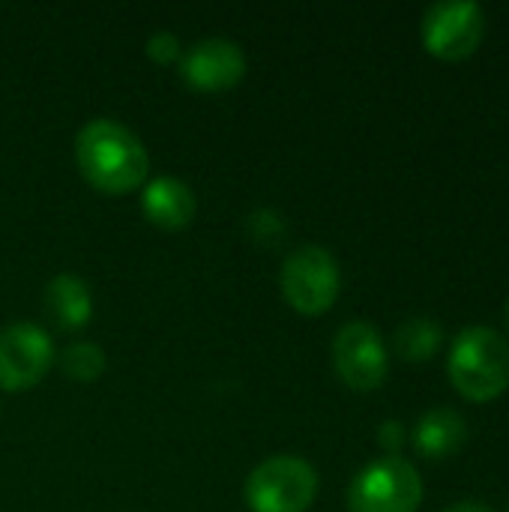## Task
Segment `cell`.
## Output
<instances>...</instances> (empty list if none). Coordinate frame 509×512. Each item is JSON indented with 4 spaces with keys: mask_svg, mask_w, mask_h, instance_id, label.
I'll return each mask as SVG.
<instances>
[{
    "mask_svg": "<svg viewBox=\"0 0 509 512\" xmlns=\"http://www.w3.org/2000/svg\"><path fill=\"white\" fill-rule=\"evenodd\" d=\"M438 512H495V507H489L486 501H456Z\"/></svg>",
    "mask_w": 509,
    "mask_h": 512,
    "instance_id": "obj_18",
    "label": "cell"
},
{
    "mask_svg": "<svg viewBox=\"0 0 509 512\" xmlns=\"http://www.w3.org/2000/svg\"><path fill=\"white\" fill-rule=\"evenodd\" d=\"M45 306H48V315L63 330H81L93 318V294L87 282L72 273H60L48 282Z\"/></svg>",
    "mask_w": 509,
    "mask_h": 512,
    "instance_id": "obj_12",
    "label": "cell"
},
{
    "mask_svg": "<svg viewBox=\"0 0 509 512\" xmlns=\"http://www.w3.org/2000/svg\"><path fill=\"white\" fill-rule=\"evenodd\" d=\"M444 345V330L432 318H408L393 333V348L405 363H426Z\"/></svg>",
    "mask_w": 509,
    "mask_h": 512,
    "instance_id": "obj_13",
    "label": "cell"
},
{
    "mask_svg": "<svg viewBox=\"0 0 509 512\" xmlns=\"http://www.w3.org/2000/svg\"><path fill=\"white\" fill-rule=\"evenodd\" d=\"M54 342L48 330L18 321L0 330V390L21 393L36 387L54 366Z\"/></svg>",
    "mask_w": 509,
    "mask_h": 512,
    "instance_id": "obj_7",
    "label": "cell"
},
{
    "mask_svg": "<svg viewBox=\"0 0 509 512\" xmlns=\"http://www.w3.org/2000/svg\"><path fill=\"white\" fill-rule=\"evenodd\" d=\"M333 369L351 390H378L390 372L381 330L369 321H348L339 327L333 339Z\"/></svg>",
    "mask_w": 509,
    "mask_h": 512,
    "instance_id": "obj_8",
    "label": "cell"
},
{
    "mask_svg": "<svg viewBox=\"0 0 509 512\" xmlns=\"http://www.w3.org/2000/svg\"><path fill=\"white\" fill-rule=\"evenodd\" d=\"M423 504V480L402 456L369 462L348 486L351 512H417Z\"/></svg>",
    "mask_w": 509,
    "mask_h": 512,
    "instance_id": "obj_4",
    "label": "cell"
},
{
    "mask_svg": "<svg viewBox=\"0 0 509 512\" xmlns=\"http://www.w3.org/2000/svg\"><path fill=\"white\" fill-rule=\"evenodd\" d=\"M447 375L468 402H492L509 387V342L492 327L459 330L447 354Z\"/></svg>",
    "mask_w": 509,
    "mask_h": 512,
    "instance_id": "obj_2",
    "label": "cell"
},
{
    "mask_svg": "<svg viewBox=\"0 0 509 512\" xmlns=\"http://www.w3.org/2000/svg\"><path fill=\"white\" fill-rule=\"evenodd\" d=\"M60 369L66 378H72L78 384H90L105 372V351L93 342H75L63 351Z\"/></svg>",
    "mask_w": 509,
    "mask_h": 512,
    "instance_id": "obj_14",
    "label": "cell"
},
{
    "mask_svg": "<svg viewBox=\"0 0 509 512\" xmlns=\"http://www.w3.org/2000/svg\"><path fill=\"white\" fill-rule=\"evenodd\" d=\"M180 75L186 87L198 93H222L243 81L246 54L231 39H201L180 57Z\"/></svg>",
    "mask_w": 509,
    "mask_h": 512,
    "instance_id": "obj_9",
    "label": "cell"
},
{
    "mask_svg": "<svg viewBox=\"0 0 509 512\" xmlns=\"http://www.w3.org/2000/svg\"><path fill=\"white\" fill-rule=\"evenodd\" d=\"M507 321H509V303H507Z\"/></svg>",
    "mask_w": 509,
    "mask_h": 512,
    "instance_id": "obj_19",
    "label": "cell"
},
{
    "mask_svg": "<svg viewBox=\"0 0 509 512\" xmlns=\"http://www.w3.org/2000/svg\"><path fill=\"white\" fill-rule=\"evenodd\" d=\"M252 512H306L318 498V471L300 456H270L246 480Z\"/></svg>",
    "mask_w": 509,
    "mask_h": 512,
    "instance_id": "obj_3",
    "label": "cell"
},
{
    "mask_svg": "<svg viewBox=\"0 0 509 512\" xmlns=\"http://www.w3.org/2000/svg\"><path fill=\"white\" fill-rule=\"evenodd\" d=\"M486 33V12L474 0H438L423 12L420 36L429 54L441 60L471 57Z\"/></svg>",
    "mask_w": 509,
    "mask_h": 512,
    "instance_id": "obj_6",
    "label": "cell"
},
{
    "mask_svg": "<svg viewBox=\"0 0 509 512\" xmlns=\"http://www.w3.org/2000/svg\"><path fill=\"white\" fill-rule=\"evenodd\" d=\"M147 57L153 60V63H159V66H168V63H174V60H180L183 57V51H180V39L174 36V33H153L150 39H147Z\"/></svg>",
    "mask_w": 509,
    "mask_h": 512,
    "instance_id": "obj_15",
    "label": "cell"
},
{
    "mask_svg": "<svg viewBox=\"0 0 509 512\" xmlns=\"http://www.w3.org/2000/svg\"><path fill=\"white\" fill-rule=\"evenodd\" d=\"M465 441H468L465 417L453 408H444V405L426 411L411 432V444H414L417 456H423L429 462L456 456L465 447Z\"/></svg>",
    "mask_w": 509,
    "mask_h": 512,
    "instance_id": "obj_11",
    "label": "cell"
},
{
    "mask_svg": "<svg viewBox=\"0 0 509 512\" xmlns=\"http://www.w3.org/2000/svg\"><path fill=\"white\" fill-rule=\"evenodd\" d=\"M141 210L162 231H183L198 210L195 192L177 177H156L141 186Z\"/></svg>",
    "mask_w": 509,
    "mask_h": 512,
    "instance_id": "obj_10",
    "label": "cell"
},
{
    "mask_svg": "<svg viewBox=\"0 0 509 512\" xmlns=\"http://www.w3.org/2000/svg\"><path fill=\"white\" fill-rule=\"evenodd\" d=\"M405 441H408V429H405L399 420L381 423V429H378V444H381V450H384L387 456H399V450L405 447Z\"/></svg>",
    "mask_w": 509,
    "mask_h": 512,
    "instance_id": "obj_16",
    "label": "cell"
},
{
    "mask_svg": "<svg viewBox=\"0 0 509 512\" xmlns=\"http://www.w3.org/2000/svg\"><path fill=\"white\" fill-rule=\"evenodd\" d=\"M252 222H255V225L261 222V231H255V234H252L255 240L279 243V237H282V231H285V225H282L279 213H273V210H255V213H252Z\"/></svg>",
    "mask_w": 509,
    "mask_h": 512,
    "instance_id": "obj_17",
    "label": "cell"
},
{
    "mask_svg": "<svg viewBox=\"0 0 509 512\" xmlns=\"http://www.w3.org/2000/svg\"><path fill=\"white\" fill-rule=\"evenodd\" d=\"M81 177L102 195H129L147 183L150 156L141 138L117 120H90L75 135Z\"/></svg>",
    "mask_w": 509,
    "mask_h": 512,
    "instance_id": "obj_1",
    "label": "cell"
},
{
    "mask_svg": "<svg viewBox=\"0 0 509 512\" xmlns=\"http://www.w3.org/2000/svg\"><path fill=\"white\" fill-rule=\"evenodd\" d=\"M279 285H282L285 303L294 312H300L306 318H318V315L330 312L333 303L339 300L342 273H339L336 258L327 249L300 246L285 258Z\"/></svg>",
    "mask_w": 509,
    "mask_h": 512,
    "instance_id": "obj_5",
    "label": "cell"
}]
</instances>
